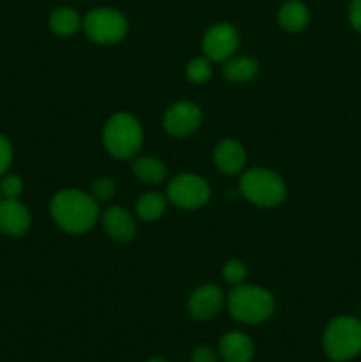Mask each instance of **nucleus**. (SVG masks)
<instances>
[{
    "instance_id": "obj_1",
    "label": "nucleus",
    "mask_w": 361,
    "mask_h": 362,
    "mask_svg": "<svg viewBox=\"0 0 361 362\" xmlns=\"http://www.w3.org/2000/svg\"><path fill=\"white\" fill-rule=\"evenodd\" d=\"M50 214L55 225L64 232L80 235L87 233L99 218L98 200L91 193L80 189H62L53 194Z\"/></svg>"
},
{
    "instance_id": "obj_2",
    "label": "nucleus",
    "mask_w": 361,
    "mask_h": 362,
    "mask_svg": "<svg viewBox=\"0 0 361 362\" xmlns=\"http://www.w3.org/2000/svg\"><path fill=\"white\" fill-rule=\"evenodd\" d=\"M227 308L234 320L246 325L268 322L276 310V300L269 290L257 285H237L227 297Z\"/></svg>"
},
{
    "instance_id": "obj_3",
    "label": "nucleus",
    "mask_w": 361,
    "mask_h": 362,
    "mask_svg": "<svg viewBox=\"0 0 361 362\" xmlns=\"http://www.w3.org/2000/svg\"><path fill=\"white\" fill-rule=\"evenodd\" d=\"M103 144L113 158H134L144 145L142 124L131 113H115L103 127Z\"/></svg>"
},
{
    "instance_id": "obj_4",
    "label": "nucleus",
    "mask_w": 361,
    "mask_h": 362,
    "mask_svg": "<svg viewBox=\"0 0 361 362\" xmlns=\"http://www.w3.org/2000/svg\"><path fill=\"white\" fill-rule=\"evenodd\" d=\"M324 354L335 362H345L361 354V320L354 317L333 318L322 334Z\"/></svg>"
},
{
    "instance_id": "obj_5",
    "label": "nucleus",
    "mask_w": 361,
    "mask_h": 362,
    "mask_svg": "<svg viewBox=\"0 0 361 362\" xmlns=\"http://www.w3.org/2000/svg\"><path fill=\"white\" fill-rule=\"evenodd\" d=\"M239 191L250 204L271 209L282 204L287 197V186L282 177L268 168H250L239 180Z\"/></svg>"
},
{
    "instance_id": "obj_6",
    "label": "nucleus",
    "mask_w": 361,
    "mask_h": 362,
    "mask_svg": "<svg viewBox=\"0 0 361 362\" xmlns=\"http://www.w3.org/2000/svg\"><path fill=\"white\" fill-rule=\"evenodd\" d=\"M85 34L96 45H117L127 35V20L110 7H98L85 14L81 21Z\"/></svg>"
},
{
    "instance_id": "obj_7",
    "label": "nucleus",
    "mask_w": 361,
    "mask_h": 362,
    "mask_svg": "<svg viewBox=\"0 0 361 362\" xmlns=\"http://www.w3.org/2000/svg\"><path fill=\"white\" fill-rule=\"evenodd\" d=\"M209 198H211V186L204 177L195 173L176 175L166 187V200L184 211H197L204 207Z\"/></svg>"
},
{
    "instance_id": "obj_8",
    "label": "nucleus",
    "mask_w": 361,
    "mask_h": 362,
    "mask_svg": "<svg viewBox=\"0 0 361 362\" xmlns=\"http://www.w3.org/2000/svg\"><path fill=\"white\" fill-rule=\"evenodd\" d=\"M239 48V34L229 23H216L202 37V52L211 62H225L236 55Z\"/></svg>"
},
{
    "instance_id": "obj_9",
    "label": "nucleus",
    "mask_w": 361,
    "mask_h": 362,
    "mask_svg": "<svg viewBox=\"0 0 361 362\" xmlns=\"http://www.w3.org/2000/svg\"><path fill=\"white\" fill-rule=\"evenodd\" d=\"M202 110L195 103L179 101L170 106L163 115V127L176 138H186L200 127Z\"/></svg>"
},
{
    "instance_id": "obj_10",
    "label": "nucleus",
    "mask_w": 361,
    "mask_h": 362,
    "mask_svg": "<svg viewBox=\"0 0 361 362\" xmlns=\"http://www.w3.org/2000/svg\"><path fill=\"white\" fill-rule=\"evenodd\" d=\"M32 216L20 198L0 200V232L7 237H21L30 230Z\"/></svg>"
},
{
    "instance_id": "obj_11",
    "label": "nucleus",
    "mask_w": 361,
    "mask_h": 362,
    "mask_svg": "<svg viewBox=\"0 0 361 362\" xmlns=\"http://www.w3.org/2000/svg\"><path fill=\"white\" fill-rule=\"evenodd\" d=\"M223 303L225 296L218 285H202L191 292L188 299V311L195 320H209L219 313Z\"/></svg>"
},
{
    "instance_id": "obj_12",
    "label": "nucleus",
    "mask_w": 361,
    "mask_h": 362,
    "mask_svg": "<svg viewBox=\"0 0 361 362\" xmlns=\"http://www.w3.org/2000/svg\"><path fill=\"white\" fill-rule=\"evenodd\" d=\"M103 228L110 239L117 243H130L137 233V221L133 214L120 205H112L103 212Z\"/></svg>"
},
{
    "instance_id": "obj_13",
    "label": "nucleus",
    "mask_w": 361,
    "mask_h": 362,
    "mask_svg": "<svg viewBox=\"0 0 361 362\" xmlns=\"http://www.w3.org/2000/svg\"><path fill=\"white\" fill-rule=\"evenodd\" d=\"M214 165L225 175H237L246 165V152L239 141L232 138L218 141L214 147Z\"/></svg>"
},
{
    "instance_id": "obj_14",
    "label": "nucleus",
    "mask_w": 361,
    "mask_h": 362,
    "mask_svg": "<svg viewBox=\"0 0 361 362\" xmlns=\"http://www.w3.org/2000/svg\"><path fill=\"white\" fill-rule=\"evenodd\" d=\"M218 352L225 362H250L253 359L255 345L244 332L230 331L219 339Z\"/></svg>"
},
{
    "instance_id": "obj_15",
    "label": "nucleus",
    "mask_w": 361,
    "mask_h": 362,
    "mask_svg": "<svg viewBox=\"0 0 361 362\" xmlns=\"http://www.w3.org/2000/svg\"><path fill=\"white\" fill-rule=\"evenodd\" d=\"M223 76L230 83H248L258 74V62L251 57H230L222 69Z\"/></svg>"
},
{
    "instance_id": "obj_16",
    "label": "nucleus",
    "mask_w": 361,
    "mask_h": 362,
    "mask_svg": "<svg viewBox=\"0 0 361 362\" xmlns=\"http://www.w3.org/2000/svg\"><path fill=\"white\" fill-rule=\"evenodd\" d=\"M310 21L308 7L299 0H289L278 11V25L287 32H301Z\"/></svg>"
},
{
    "instance_id": "obj_17",
    "label": "nucleus",
    "mask_w": 361,
    "mask_h": 362,
    "mask_svg": "<svg viewBox=\"0 0 361 362\" xmlns=\"http://www.w3.org/2000/svg\"><path fill=\"white\" fill-rule=\"evenodd\" d=\"M166 211V197L158 193V191H151V193L142 194L134 204V212L142 221H156L161 218Z\"/></svg>"
},
{
    "instance_id": "obj_18",
    "label": "nucleus",
    "mask_w": 361,
    "mask_h": 362,
    "mask_svg": "<svg viewBox=\"0 0 361 362\" xmlns=\"http://www.w3.org/2000/svg\"><path fill=\"white\" fill-rule=\"evenodd\" d=\"M50 28L53 34L57 35H73L80 30L81 27V18L71 7H59L50 14L48 20Z\"/></svg>"
},
{
    "instance_id": "obj_19",
    "label": "nucleus",
    "mask_w": 361,
    "mask_h": 362,
    "mask_svg": "<svg viewBox=\"0 0 361 362\" xmlns=\"http://www.w3.org/2000/svg\"><path fill=\"white\" fill-rule=\"evenodd\" d=\"M133 173L145 184H161L166 177V166L158 158L142 156L133 163Z\"/></svg>"
},
{
    "instance_id": "obj_20",
    "label": "nucleus",
    "mask_w": 361,
    "mask_h": 362,
    "mask_svg": "<svg viewBox=\"0 0 361 362\" xmlns=\"http://www.w3.org/2000/svg\"><path fill=\"white\" fill-rule=\"evenodd\" d=\"M212 76V62L207 57H195L186 66V78L191 83L202 85Z\"/></svg>"
},
{
    "instance_id": "obj_21",
    "label": "nucleus",
    "mask_w": 361,
    "mask_h": 362,
    "mask_svg": "<svg viewBox=\"0 0 361 362\" xmlns=\"http://www.w3.org/2000/svg\"><path fill=\"white\" fill-rule=\"evenodd\" d=\"M222 274H223V279H225L227 283L237 286V285H243L244 283V279H246V276H248V269L241 260H229V262H225V265H223Z\"/></svg>"
},
{
    "instance_id": "obj_22",
    "label": "nucleus",
    "mask_w": 361,
    "mask_h": 362,
    "mask_svg": "<svg viewBox=\"0 0 361 362\" xmlns=\"http://www.w3.org/2000/svg\"><path fill=\"white\" fill-rule=\"evenodd\" d=\"M23 193V180L16 173H6L0 177V194L2 198H20Z\"/></svg>"
},
{
    "instance_id": "obj_23",
    "label": "nucleus",
    "mask_w": 361,
    "mask_h": 362,
    "mask_svg": "<svg viewBox=\"0 0 361 362\" xmlns=\"http://www.w3.org/2000/svg\"><path fill=\"white\" fill-rule=\"evenodd\" d=\"M117 186L115 180L110 179V177H99L92 182L91 186V194L96 198L98 202H106L115 194Z\"/></svg>"
},
{
    "instance_id": "obj_24",
    "label": "nucleus",
    "mask_w": 361,
    "mask_h": 362,
    "mask_svg": "<svg viewBox=\"0 0 361 362\" xmlns=\"http://www.w3.org/2000/svg\"><path fill=\"white\" fill-rule=\"evenodd\" d=\"M14 159V148L11 144L9 138L6 134L0 133V177L6 175L9 172L11 165H13Z\"/></svg>"
},
{
    "instance_id": "obj_25",
    "label": "nucleus",
    "mask_w": 361,
    "mask_h": 362,
    "mask_svg": "<svg viewBox=\"0 0 361 362\" xmlns=\"http://www.w3.org/2000/svg\"><path fill=\"white\" fill-rule=\"evenodd\" d=\"M216 352L207 345H200L193 350L190 362H216Z\"/></svg>"
},
{
    "instance_id": "obj_26",
    "label": "nucleus",
    "mask_w": 361,
    "mask_h": 362,
    "mask_svg": "<svg viewBox=\"0 0 361 362\" xmlns=\"http://www.w3.org/2000/svg\"><path fill=\"white\" fill-rule=\"evenodd\" d=\"M349 21L353 28L361 34V0H353L349 6Z\"/></svg>"
},
{
    "instance_id": "obj_27",
    "label": "nucleus",
    "mask_w": 361,
    "mask_h": 362,
    "mask_svg": "<svg viewBox=\"0 0 361 362\" xmlns=\"http://www.w3.org/2000/svg\"><path fill=\"white\" fill-rule=\"evenodd\" d=\"M147 362H168V361L163 359V357H151V359H147Z\"/></svg>"
},
{
    "instance_id": "obj_28",
    "label": "nucleus",
    "mask_w": 361,
    "mask_h": 362,
    "mask_svg": "<svg viewBox=\"0 0 361 362\" xmlns=\"http://www.w3.org/2000/svg\"><path fill=\"white\" fill-rule=\"evenodd\" d=\"M0 200H2V194H0Z\"/></svg>"
}]
</instances>
